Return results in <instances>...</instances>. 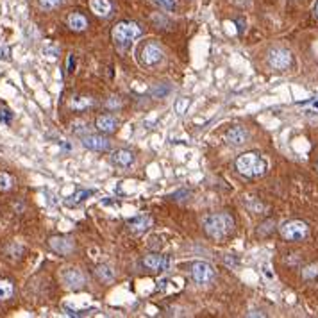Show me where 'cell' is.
Instances as JSON below:
<instances>
[{
	"label": "cell",
	"instance_id": "obj_1",
	"mask_svg": "<svg viewBox=\"0 0 318 318\" xmlns=\"http://www.w3.org/2000/svg\"><path fill=\"white\" fill-rule=\"evenodd\" d=\"M234 166H236V172L240 173L241 177H247V179L261 177V175H265V172L268 170V163H266V159L259 152L241 154V156L236 157Z\"/></svg>",
	"mask_w": 318,
	"mask_h": 318
},
{
	"label": "cell",
	"instance_id": "obj_2",
	"mask_svg": "<svg viewBox=\"0 0 318 318\" xmlns=\"http://www.w3.org/2000/svg\"><path fill=\"white\" fill-rule=\"evenodd\" d=\"M202 225L208 236H211L213 240H223L233 233L234 218L229 213H213L202 220Z\"/></svg>",
	"mask_w": 318,
	"mask_h": 318
},
{
	"label": "cell",
	"instance_id": "obj_3",
	"mask_svg": "<svg viewBox=\"0 0 318 318\" xmlns=\"http://www.w3.org/2000/svg\"><path fill=\"white\" fill-rule=\"evenodd\" d=\"M142 34V29L134 21H120L117 24V27L113 29V38L118 45H129L131 41H134L138 36Z\"/></svg>",
	"mask_w": 318,
	"mask_h": 318
},
{
	"label": "cell",
	"instance_id": "obj_4",
	"mask_svg": "<svg viewBox=\"0 0 318 318\" xmlns=\"http://www.w3.org/2000/svg\"><path fill=\"white\" fill-rule=\"evenodd\" d=\"M309 234V227L302 220H290L281 227V236L286 241H301L306 240Z\"/></svg>",
	"mask_w": 318,
	"mask_h": 318
},
{
	"label": "cell",
	"instance_id": "obj_5",
	"mask_svg": "<svg viewBox=\"0 0 318 318\" xmlns=\"http://www.w3.org/2000/svg\"><path fill=\"white\" fill-rule=\"evenodd\" d=\"M268 64L274 68V70H288L291 66V52L283 47H274V49L268 50Z\"/></svg>",
	"mask_w": 318,
	"mask_h": 318
},
{
	"label": "cell",
	"instance_id": "obj_6",
	"mask_svg": "<svg viewBox=\"0 0 318 318\" xmlns=\"http://www.w3.org/2000/svg\"><path fill=\"white\" fill-rule=\"evenodd\" d=\"M191 277L197 284H209L215 281V268L206 261H197L191 266Z\"/></svg>",
	"mask_w": 318,
	"mask_h": 318
},
{
	"label": "cell",
	"instance_id": "obj_7",
	"mask_svg": "<svg viewBox=\"0 0 318 318\" xmlns=\"http://www.w3.org/2000/svg\"><path fill=\"white\" fill-rule=\"evenodd\" d=\"M165 59V54H163V49L157 45V43H147L142 49V64L149 68L157 66L161 61Z\"/></svg>",
	"mask_w": 318,
	"mask_h": 318
},
{
	"label": "cell",
	"instance_id": "obj_8",
	"mask_svg": "<svg viewBox=\"0 0 318 318\" xmlns=\"http://www.w3.org/2000/svg\"><path fill=\"white\" fill-rule=\"evenodd\" d=\"M172 265V259L168 256L163 254H147L143 258V266L149 268L150 272H161V270H168Z\"/></svg>",
	"mask_w": 318,
	"mask_h": 318
},
{
	"label": "cell",
	"instance_id": "obj_9",
	"mask_svg": "<svg viewBox=\"0 0 318 318\" xmlns=\"http://www.w3.org/2000/svg\"><path fill=\"white\" fill-rule=\"evenodd\" d=\"M248 140V131L241 125H234L229 131L225 132V142L233 147H241L243 143H247Z\"/></svg>",
	"mask_w": 318,
	"mask_h": 318
},
{
	"label": "cell",
	"instance_id": "obj_10",
	"mask_svg": "<svg viewBox=\"0 0 318 318\" xmlns=\"http://www.w3.org/2000/svg\"><path fill=\"white\" fill-rule=\"evenodd\" d=\"M82 145L89 150H97V152H104V150H109L111 142L104 136L99 134H88L82 138Z\"/></svg>",
	"mask_w": 318,
	"mask_h": 318
},
{
	"label": "cell",
	"instance_id": "obj_11",
	"mask_svg": "<svg viewBox=\"0 0 318 318\" xmlns=\"http://www.w3.org/2000/svg\"><path fill=\"white\" fill-rule=\"evenodd\" d=\"M49 245H50V248H52L54 252H57V254H61V256L72 254V252H74V248H75L74 241H72L70 238H64V236H54V238H50Z\"/></svg>",
	"mask_w": 318,
	"mask_h": 318
},
{
	"label": "cell",
	"instance_id": "obj_12",
	"mask_svg": "<svg viewBox=\"0 0 318 318\" xmlns=\"http://www.w3.org/2000/svg\"><path fill=\"white\" fill-rule=\"evenodd\" d=\"M63 281L68 288L77 290V288H82V284H84V276L77 268H68L63 272Z\"/></svg>",
	"mask_w": 318,
	"mask_h": 318
},
{
	"label": "cell",
	"instance_id": "obj_13",
	"mask_svg": "<svg viewBox=\"0 0 318 318\" xmlns=\"http://www.w3.org/2000/svg\"><path fill=\"white\" fill-rule=\"evenodd\" d=\"M111 161H113V165L120 166V168H129V166L134 163V154L131 152V150H125V149H118L113 152V156H111Z\"/></svg>",
	"mask_w": 318,
	"mask_h": 318
},
{
	"label": "cell",
	"instance_id": "obj_14",
	"mask_svg": "<svg viewBox=\"0 0 318 318\" xmlns=\"http://www.w3.org/2000/svg\"><path fill=\"white\" fill-rule=\"evenodd\" d=\"M95 127L99 129L100 132H106V134H109V132H115V131H117V127H118V120L113 117V115H102V117L97 118Z\"/></svg>",
	"mask_w": 318,
	"mask_h": 318
},
{
	"label": "cell",
	"instance_id": "obj_15",
	"mask_svg": "<svg viewBox=\"0 0 318 318\" xmlns=\"http://www.w3.org/2000/svg\"><path fill=\"white\" fill-rule=\"evenodd\" d=\"M152 225V220H150V216H136V218L129 220L127 222V227L131 233H145L149 227Z\"/></svg>",
	"mask_w": 318,
	"mask_h": 318
},
{
	"label": "cell",
	"instance_id": "obj_16",
	"mask_svg": "<svg viewBox=\"0 0 318 318\" xmlns=\"http://www.w3.org/2000/svg\"><path fill=\"white\" fill-rule=\"evenodd\" d=\"M89 7H92V11L97 16L102 18H107L111 14V11H113V6H111L109 0H89Z\"/></svg>",
	"mask_w": 318,
	"mask_h": 318
},
{
	"label": "cell",
	"instance_id": "obj_17",
	"mask_svg": "<svg viewBox=\"0 0 318 318\" xmlns=\"http://www.w3.org/2000/svg\"><path fill=\"white\" fill-rule=\"evenodd\" d=\"M68 27L75 32H82L88 27V20H86L81 13H72L70 16H68Z\"/></svg>",
	"mask_w": 318,
	"mask_h": 318
},
{
	"label": "cell",
	"instance_id": "obj_18",
	"mask_svg": "<svg viewBox=\"0 0 318 318\" xmlns=\"http://www.w3.org/2000/svg\"><path fill=\"white\" fill-rule=\"evenodd\" d=\"M89 106H93V99H89V97H77V99L72 100V109L75 111L88 109Z\"/></svg>",
	"mask_w": 318,
	"mask_h": 318
},
{
	"label": "cell",
	"instance_id": "obj_19",
	"mask_svg": "<svg viewBox=\"0 0 318 318\" xmlns=\"http://www.w3.org/2000/svg\"><path fill=\"white\" fill-rule=\"evenodd\" d=\"M13 284L9 281H0V301H7V299L13 297Z\"/></svg>",
	"mask_w": 318,
	"mask_h": 318
},
{
	"label": "cell",
	"instance_id": "obj_20",
	"mask_svg": "<svg viewBox=\"0 0 318 318\" xmlns=\"http://www.w3.org/2000/svg\"><path fill=\"white\" fill-rule=\"evenodd\" d=\"M13 177L6 172H0V191H9L13 188Z\"/></svg>",
	"mask_w": 318,
	"mask_h": 318
},
{
	"label": "cell",
	"instance_id": "obj_21",
	"mask_svg": "<svg viewBox=\"0 0 318 318\" xmlns=\"http://www.w3.org/2000/svg\"><path fill=\"white\" fill-rule=\"evenodd\" d=\"M97 277H99V279H102V281H111L115 277V274H113V270H111L109 266L102 265V266H99V268H97Z\"/></svg>",
	"mask_w": 318,
	"mask_h": 318
},
{
	"label": "cell",
	"instance_id": "obj_22",
	"mask_svg": "<svg viewBox=\"0 0 318 318\" xmlns=\"http://www.w3.org/2000/svg\"><path fill=\"white\" fill-rule=\"evenodd\" d=\"M89 195H92V191H88V190H79L77 193L74 195V197H70L72 200H68V204H77V202L84 200V198L89 197Z\"/></svg>",
	"mask_w": 318,
	"mask_h": 318
},
{
	"label": "cell",
	"instance_id": "obj_23",
	"mask_svg": "<svg viewBox=\"0 0 318 318\" xmlns=\"http://www.w3.org/2000/svg\"><path fill=\"white\" fill-rule=\"evenodd\" d=\"M61 4H63V0H39V6H41L43 9H56Z\"/></svg>",
	"mask_w": 318,
	"mask_h": 318
},
{
	"label": "cell",
	"instance_id": "obj_24",
	"mask_svg": "<svg viewBox=\"0 0 318 318\" xmlns=\"http://www.w3.org/2000/svg\"><path fill=\"white\" fill-rule=\"evenodd\" d=\"M302 276H304V279H315V277H318V265H311L308 268H304Z\"/></svg>",
	"mask_w": 318,
	"mask_h": 318
},
{
	"label": "cell",
	"instance_id": "obj_25",
	"mask_svg": "<svg viewBox=\"0 0 318 318\" xmlns=\"http://www.w3.org/2000/svg\"><path fill=\"white\" fill-rule=\"evenodd\" d=\"M154 2H156L159 7L166 9V11H172L173 7H175V0H154Z\"/></svg>",
	"mask_w": 318,
	"mask_h": 318
},
{
	"label": "cell",
	"instance_id": "obj_26",
	"mask_svg": "<svg viewBox=\"0 0 318 318\" xmlns=\"http://www.w3.org/2000/svg\"><path fill=\"white\" fill-rule=\"evenodd\" d=\"M188 106H190V99H180V100H177V104H175L177 113L183 115V113H184V109H186Z\"/></svg>",
	"mask_w": 318,
	"mask_h": 318
},
{
	"label": "cell",
	"instance_id": "obj_27",
	"mask_svg": "<svg viewBox=\"0 0 318 318\" xmlns=\"http://www.w3.org/2000/svg\"><path fill=\"white\" fill-rule=\"evenodd\" d=\"M0 120H4V122H9V120H11V115H9V111H6V109H2V111H0Z\"/></svg>",
	"mask_w": 318,
	"mask_h": 318
},
{
	"label": "cell",
	"instance_id": "obj_28",
	"mask_svg": "<svg viewBox=\"0 0 318 318\" xmlns=\"http://www.w3.org/2000/svg\"><path fill=\"white\" fill-rule=\"evenodd\" d=\"M7 56H9V50H7V49H0V59H6Z\"/></svg>",
	"mask_w": 318,
	"mask_h": 318
},
{
	"label": "cell",
	"instance_id": "obj_29",
	"mask_svg": "<svg viewBox=\"0 0 318 318\" xmlns=\"http://www.w3.org/2000/svg\"><path fill=\"white\" fill-rule=\"evenodd\" d=\"M315 13H316V16H318V2H316V7H315Z\"/></svg>",
	"mask_w": 318,
	"mask_h": 318
},
{
	"label": "cell",
	"instance_id": "obj_30",
	"mask_svg": "<svg viewBox=\"0 0 318 318\" xmlns=\"http://www.w3.org/2000/svg\"><path fill=\"white\" fill-rule=\"evenodd\" d=\"M316 168H318V165H316Z\"/></svg>",
	"mask_w": 318,
	"mask_h": 318
}]
</instances>
